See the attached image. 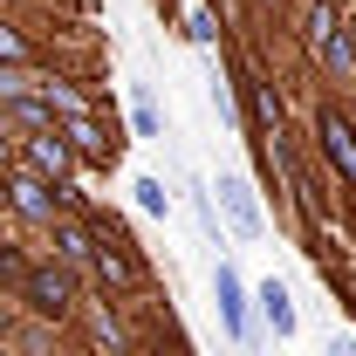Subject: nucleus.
<instances>
[{
  "mask_svg": "<svg viewBox=\"0 0 356 356\" xmlns=\"http://www.w3.org/2000/svg\"><path fill=\"white\" fill-rule=\"evenodd\" d=\"M55 137L69 144V158H89V165H117V144L96 131L89 117H62V131H55Z\"/></svg>",
  "mask_w": 356,
  "mask_h": 356,
  "instance_id": "nucleus-4",
  "label": "nucleus"
},
{
  "mask_svg": "<svg viewBox=\"0 0 356 356\" xmlns=\"http://www.w3.org/2000/svg\"><path fill=\"white\" fill-rule=\"evenodd\" d=\"M89 240H96V254H89L96 274H103L110 288H131V281H137V261L124 254V233H117L110 220H96V226H89Z\"/></svg>",
  "mask_w": 356,
  "mask_h": 356,
  "instance_id": "nucleus-3",
  "label": "nucleus"
},
{
  "mask_svg": "<svg viewBox=\"0 0 356 356\" xmlns=\"http://www.w3.org/2000/svg\"><path fill=\"white\" fill-rule=\"evenodd\" d=\"M69 165H76V158H69V144H62L55 131L28 137V172L42 178V185H55V192H62V178H69Z\"/></svg>",
  "mask_w": 356,
  "mask_h": 356,
  "instance_id": "nucleus-5",
  "label": "nucleus"
},
{
  "mask_svg": "<svg viewBox=\"0 0 356 356\" xmlns=\"http://www.w3.org/2000/svg\"><path fill=\"white\" fill-rule=\"evenodd\" d=\"M0 199L21 213V220H42V226H55V213H62V199L69 192H55V185H42L35 172H7L0 178Z\"/></svg>",
  "mask_w": 356,
  "mask_h": 356,
  "instance_id": "nucleus-1",
  "label": "nucleus"
},
{
  "mask_svg": "<svg viewBox=\"0 0 356 356\" xmlns=\"http://www.w3.org/2000/svg\"><path fill=\"white\" fill-rule=\"evenodd\" d=\"M336 35H343V28H336V14H329V0H315V14H309V42H315V55H322V48L336 42Z\"/></svg>",
  "mask_w": 356,
  "mask_h": 356,
  "instance_id": "nucleus-13",
  "label": "nucleus"
},
{
  "mask_svg": "<svg viewBox=\"0 0 356 356\" xmlns=\"http://www.w3.org/2000/svg\"><path fill=\"white\" fill-rule=\"evenodd\" d=\"M55 247H62V261H69V267H83L89 254H96V240H89V226H62V233H55Z\"/></svg>",
  "mask_w": 356,
  "mask_h": 356,
  "instance_id": "nucleus-12",
  "label": "nucleus"
},
{
  "mask_svg": "<svg viewBox=\"0 0 356 356\" xmlns=\"http://www.w3.org/2000/svg\"><path fill=\"white\" fill-rule=\"evenodd\" d=\"M267 7H274V0H267Z\"/></svg>",
  "mask_w": 356,
  "mask_h": 356,
  "instance_id": "nucleus-21",
  "label": "nucleus"
},
{
  "mask_svg": "<svg viewBox=\"0 0 356 356\" xmlns=\"http://www.w3.org/2000/svg\"><path fill=\"white\" fill-rule=\"evenodd\" d=\"M336 356H356V343H336Z\"/></svg>",
  "mask_w": 356,
  "mask_h": 356,
  "instance_id": "nucleus-18",
  "label": "nucleus"
},
{
  "mask_svg": "<svg viewBox=\"0 0 356 356\" xmlns=\"http://www.w3.org/2000/svg\"><path fill=\"white\" fill-rule=\"evenodd\" d=\"M28 302L42 315H69V302H76V281L62 274V267H35L28 274Z\"/></svg>",
  "mask_w": 356,
  "mask_h": 356,
  "instance_id": "nucleus-6",
  "label": "nucleus"
},
{
  "mask_svg": "<svg viewBox=\"0 0 356 356\" xmlns=\"http://www.w3.org/2000/svg\"><path fill=\"white\" fill-rule=\"evenodd\" d=\"M103 356H124V350H117V343H103Z\"/></svg>",
  "mask_w": 356,
  "mask_h": 356,
  "instance_id": "nucleus-19",
  "label": "nucleus"
},
{
  "mask_svg": "<svg viewBox=\"0 0 356 356\" xmlns=\"http://www.w3.org/2000/svg\"><path fill=\"white\" fill-rule=\"evenodd\" d=\"M131 192H137V206H144V213H172V192H165V178H137Z\"/></svg>",
  "mask_w": 356,
  "mask_h": 356,
  "instance_id": "nucleus-14",
  "label": "nucleus"
},
{
  "mask_svg": "<svg viewBox=\"0 0 356 356\" xmlns=\"http://www.w3.org/2000/svg\"><path fill=\"white\" fill-rule=\"evenodd\" d=\"M185 35H192V42L206 48V42H213V14H192V21H185Z\"/></svg>",
  "mask_w": 356,
  "mask_h": 356,
  "instance_id": "nucleus-17",
  "label": "nucleus"
},
{
  "mask_svg": "<svg viewBox=\"0 0 356 356\" xmlns=\"http://www.w3.org/2000/svg\"><path fill=\"white\" fill-rule=\"evenodd\" d=\"M254 302H261V315H267V329H274V336H295V302H288V288H281V281H261V288H254Z\"/></svg>",
  "mask_w": 356,
  "mask_h": 356,
  "instance_id": "nucleus-9",
  "label": "nucleus"
},
{
  "mask_svg": "<svg viewBox=\"0 0 356 356\" xmlns=\"http://www.w3.org/2000/svg\"><path fill=\"white\" fill-rule=\"evenodd\" d=\"M220 206L233 213V226L254 240L261 233V206H254V192H247V178H220Z\"/></svg>",
  "mask_w": 356,
  "mask_h": 356,
  "instance_id": "nucleus-8",
  "label": "nucleus"
},
{
  "mask_svg": "<svg viewBox=\"0 0 356 356\" xmlns=\"http://www.w3.org/2000/svg\"><path fill=\"white\" fill-rule=\"evenodd\" d=\"M213 302H220V322L233 329V336H247V288H240V274L233 267H213Z\"/></svg>",
  "mask_w": 356,
  "mask_h": 356,
  "instance_id": "nucleus-7",
  "label": "nucleus"
},
{
  "mask_svg": "<svg viewBox=\"0 0 356 356\" xmlns=\"http://www.w3.org/2000/svg\"><path fill=\"white\" fill-rule=\"evenodd\" d=\"M7 117H14V124H28V131H55V124H48L55 110H48L42 96H14V103H7Z\"/></svg>",
  "mask_w": 356,
  "mask_h": 356,
  "instance_id": "nucleus-11",
  "label": "nucleus"
},
{
  "mask_svg": "<svg viewBox=\"0 0 356 356\" xmlns=\"http://www.w3.org/2000/svg\"><path fill=\"white\" fill-rule=\"evenodd\" d=\"M0 165H7V137H0Z\"/></svg>",
  "mask_w": 356,
  "mask_h": 356,
  "instance_id": "nucleus-20",
  "label": "nucleus"
},
{
  "mask_svg": "<svg viewBox=\"0 0 356 356\" xmlns=\"http://www.w3.org/2000/svg\"><path fill=\"white\" fill-rule=\"evenodd\" d=\"M0 62H28V42H21L7 21H0Z\"/></svg>",
  "mask_w": 356,
  "mask_h": 356,
  "instance_id": "nucleus-15",
  "label": "nucleus"
},
{
  "mask_svg": "<svg viewBox=\"0 0 356 356\" xmlns=\"http://www.w3.org/2000/svg\"><path fill=\"white\" fill-rule=\"evenodd\" d=\"M315 137H322V151H329V165L356 185V117L350 110H336V103H322V117H315Z\"/></svg>",
  "mask_w": 356,
  "mask_h": 356,
  "instance_id": "nucleus-2",
  "label": "nucleus"
},
{
  "mask_svg": "<svg viewBox=\"0 0 356 356\" xmlns=\"http://www.w3.org/2000/svg\"><path fill=\"white\" fill-rule=\"evenodd\" d=\"M240 89H247V103H254V117H261L267 131H281V96L267 83H254V76H240Z\"/></svg>",
  "mask_w": 356,
  "mask_h": 356,
  "instance_id": "nucleus-10",
  "label": "nucleus"
},
{
  "mask_svg": "<svg viewBox=\"0 0 356 356\" xmlns=\"http://www.w3.org/2000/svg\"><path fill=\"white\" fill-rule=\"evenodd\" d=\"M131 124H137V137H158V110H151L144 96H137V103H131Z\"/></svg>",
  "mask_w": 356,
  "mask_h": 356,
  "instance_id": "nucleus-16",
  "label": "nucleus"
}]
</instances>
